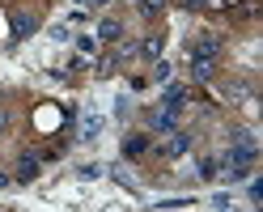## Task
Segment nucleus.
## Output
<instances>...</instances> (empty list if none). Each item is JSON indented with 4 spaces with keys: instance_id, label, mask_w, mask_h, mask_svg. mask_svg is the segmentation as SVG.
<instances>
[{
    "instance_id": "obj_5",
    "label": "nucleus",
    "mask_w": 263,
    "mask_h": 212,
    "mask_svg": "<svg viewBox=\"0 0 263 212\" xmlns=\"http://www.w3.org/2000/svg\"><path fill=\"white\" fill-rule=\"evenodd\" d=\"M170 140H166V157H183L187 149H191V136L187 132H178V127H174V132H166Z\"/></svg>"
},
{
    "instance_id": "obj_8",
    "label": "nucleus",
    "mask_w": 263,
    "mask_h": 212,
    "mask_svg": "<svg viewBox=\"0 0 263 212\" xmlns=\"http://www.w3.org/2000/svg\"><path fill=\"white\" fill-rule=\"evenodd\" d=\"M212 72H217V60L191 55V76H195V81H212Z\"/></svg>"
},
{
    "instance_id": "obj_12",
    "label": "nucleus",
    "mask_w": 263,
    "mask_h": 212,
    "mask_svg": "<svg viewBox=\"0 0 263 212\" xmlns=\"http://www.w3.org/2000/svg\"><path fill=\"white\" fill-rule=\"evenodd\" d=\"M115 68H119V51H110V55H102V60H98V76H110Z\"/></svg>"
},
{
    "instance_id": "obj_17",
    "label": "nucleus",
    "mask_w": 263,
    "mask_h": 212,
    "mask_svg": "<svg viewBox=\"0 0 263 212\" xmlns=\"http://www.w3.org/2000/svg\"><path fill=\"white\" fill-rule=\"evenodd\" d=\"M259 13V0H246V5H238V17H255Z\"/></svg>"
},
{
    "instance_id": "obj_15",
    "label": "nucleus",
    "mask_w": 263,
    "mask_h": 212,
    "mask_svg": "<svg viewBox=\"0 0 263 212\" xmlns=\"http://www.w3.org/2000/svg\"><path fill=\"white\" fill-rule=\"evenodd\" d=\"M153 81H157V85H166V81H170V64L166 60H153Z\"/></svg>"
},
{
    "instance_id": "obj_13",
    "label": "nucleus",
    "mask_w": 263,
    "mask_h": 212,
    "mask_svg": "<svg viewBox=\"0 0 263 212\" xmlns=\"http://www.w3.org/2000/svg\"><path fill=\"white\" fill-rule=\"evenodd\" d=\"M98 132H102V119H98V115H89L85 123H81V140H93Z\"/></svg>"
},
{
    "instance_id": "obj_7",
    "label": "nucleus",
    "mask_w": 263,
    "mask_h": 212,
    "mask_svg": "<svg viewBox=\"0 0 263 212\" xmlns=\"http://www.w3.org/2000/svg\"><path fill=\"white\" fill-rule=\"evenodd\" d=\"M174 115H178V110H166V106H161V110L149 115V127H153V132H174Z\"/></svg>"
},
{
    "instance_id": "obj_6",
    "label": "nucleus",
    "mask_w": 263,
    "mask_h": 212,
    "mask_svg": "<svg viewBox=\"0 0 263 212\" xmlns=\"http://www.w3.org/2000/svg\"><path fill=\"white\" fill-rule=\"evenodd\" d=\"M9 26H13V38H30L39 22L30 17V13H13V17H9Z\"/></svg>"
},
{
    "instance_id": "obj_1",
    "label": "nucleus",
    "mask_w": 263,
    "mask_h": 212,
    "mask_svg": "<svg viewBox=\"0 0 263 212\" xmlns=\"http://www.w3.org/2000/svg\"><path fill=\"white\" fill-rule=\"evenodd\" d=\"M255 157H259L255 136H251V132H238L234 144H229V157H225V174H229V178H246V174L255 170Z\"/></svg>"
},
{
    "instance_id": "obj_14",
    "label": "nucleus",
    "mask_w": 263,
    "mask_h": 212,
    "mask_svg": "<svg viewBox=\"0 0 263 212\" xmlns=\"http://www.w3.org/2000/svg\"><path fill=\"white\" fill-rule=\"evenodd\" d=\"M166 5H170V0H140V13H144V17H157Z\"/></svg>"
},
{
    "instance_id": "obj_11",
    "label": "nucleus",
    "mask_w": 263,
    "mask_h": 212,
    "mask_svg": "<svg viewBox=\"0 0 263 212\" xmlns=\"http://www.w3.org/2000/svg\"><path fill=\"white\" fill-rule=\"evenodd\" d=\"M144 149H149V136H127V140H123V153H127V157H140Z\"/></svg>"
},
{
    "instance_id": "obj_16",
    "label": "nucleus",
    "mask_w": 263,
    "mask_h": 212,
    "mask_svg": "<svg viewBox=\"0 0 263 212\" xmlns=\"http://www.w3.org/2000/svg\"><path fill=\"white\" fill-rule=\"evenodd\" d=\"M200 174H204V178H217V174H221V161H217V157L200 161Z\"/></svg>"
},
{
    "instance_id": "obj_4",
    "label": "nucleus",
    "mask_w": 263,
    "mask_h": 212,
    "mask_svg": "<svg viewBox=\"0 0 263 212\" xmlns=\"http://www.w3.org/2000/svg\"><path fill=\"white\" fill-rule=\"evenodd\" d=\"M161 47H166V34H144L136 51H140L144 60H161Z\"/></svg>"
},
{
    "instance_id": "obj_10",
    "label": "nucleus",
    "mask_w": 263,
    "mask_h": 212,
    "mask_svg": "<svg viewBox=\"0 0 263 212\" xmlns=\"http://www.w3.org/2000/svg\"><path fill=\"white\" fill-rule=\"evenodd\" d=\"M187 106V89L183 85H170L166 89V110H183Z\"/></svg>"
},
{
    "instance_id": "obj_18",
    "label": "nucleus",
    "mask_w": 263,
    "mask_h": 212,
    "mask_svg": "<svg viewBox=\"0 0 263 212\" xmlns=\"http://www.w3.org/2000/svg\"><path fill=\"white\" fill-rule=\"evenodd\" d=\"M5 123H9V119H5V110H0V132H5Z\"/></svg>"
},
{
    "instance_id": "obj_9",
    "label": "nucleus",
    "mask_w": 263,
    "mask_h": 212,
    "mask_svg": "<svg viewBox=\"0 0 263 212\" xmlns=\"http://www.w3.org/2000/svg\"><path fill=\"white\" fill-rule=\"evenodd\" d=\"M98 38H102V43H119L123 38V26L115 22V17H106L102 26H98Z\"/></svg>"
},
{
    "instance_id": "obj_19",
    "label": "nucleus",
    "mask_w": 263,
    "mask_h": 212,
    "mask_svg": "<svg viewBox=\"0 0 263 212\" xmlns=\"http://www.w3.org/2000/svg\"><path fill=\"white\" fill-rule=\"evenodd\" d=\"M77 5H89V0H77Z\"/></svg>"
},
{
    "instance_id": "obj_2",
    "label": "nucleus",
    "mask_w": 263,
    "mask_h": 212,
    "mask_svg": "<svg viewBox=\"0 0 263 212\" xmlns=\"http://www.w3.org/2000/svg\"><path fill=\"white\" fill-rule=\"evenodd\" d=\"M191 55H204V60H217L221 55V34H200L191 43Z\"/></svg>"
},
{
    "instance_id": "obj_3",
    "label": "nucleus",
    "mask_w": 263,
    "mask_h": 212,
    "mask_svg": "<svg viewBox=\"0 0 263 212\" xmlns=\"http://www.w3.org/2000/svg\"><path fill=\"white\" fill-rule=\"evenodd\" d=\"M39 166H43V157H39V153H22V157H17V183H30V178H39Z\"/></svg>"
}]
</instances>
